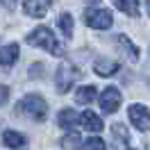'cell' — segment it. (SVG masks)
<instances>
[{
	"instance_id": "obj_1",
	"label": "cell",
	"mask_w": 150,
	"mask_h": 150,
	"mask_svg": "<svg viewBox=\"0 0 150 150\" xmlns=\"http://www.w3.org/2000/svg\"><path fill=\"white\" fill-rule=\"evenodd\" d=\"M28 43H30V46H37V48H43V50H48L50 55H57V57H62V55L66 52L64 46H62V43L55 39L52 30L46 28V25L32 30V32L28 34Z\"/></svg>"
},
{
	"instance_id": "obj_2",
	"label": "cell",
	"mask_w": 150,
	"mask_h": 150,
	"mask_svg": "<svg viewBox=\"0 0 150 150\" xmlns=\"http://www.w3.org/2000/svg\"><path fill=\"white\" fill-rule=\"evenodd\" d=\"M16 112L25 114L28 118H32V121H37V123H43L46 116H48V105L39 93H28L16 105Z\"/></svg>"
},
{
	"instance_id": "obj_3",
	"label": "cell",
	"mask_w": 150,
	"mask_h": 150,
	"mask_svg": "<svg viewBox=\"0 0 150 150\" xmlns=\"http://www.w3.org/2000/svg\"><path fill=\"white\" fill-rule=\"evenodd\" d=\"M80 75H82V73H80L73 64L64 62V64L57 68V73H55V86H57V91H59V93H68V91L73 89V84L80 80Z\"/></svg>"
},
{
	"instance_id": "obj_4",
	"label": "cell",
	"mask_w": 150,
	"mask_h": 150,
	"mask_svg": "<svg viewBox=\"0 0 150 150\" xmlns=\"http://www.w3.org/2000/svg\"><path fill=\"white\" fill-rule=\"evenodd\" d=\"M84 23L89 28H93V30H109L112 23H114V16H112V11H107V9H103V7L93 5V7L86 9Z\"/></svg>"
},
{
	"instance_id": "obj_5",
	"label": "cell",
	"mask_w": 150,
	"mask_h": 150,
	"mask_svg": "<svg viewBox=\"0 0 150 150\" xmlns=\"http://www.w3.org/2000/svg\"><path fill=\"white\" fill-rule=\"evenodd\" d=\"M127 118L132 121V125L139 132H146L150 127V109L141 103H134L127 107Z\"/></svg>"
},
{
	"instance_id": "obj_6",
	"label": "cell",
	"mask_w": 150,
	"mask_h": 150,
	"mask_svg": "<svg viewBox=\"0 0 150 150\" xmlns=\"http://www.w3.org/2000/svg\"><path fill=\"white\" fill-rule=\"evenodd\" d=\"M98 100H100V107H103L105 114H114L118 107H121L123 96H121V91H118L116 86H107L103 93L98 96Z\"/></svg>"
},
{
	"instance_id": "obj_7",
	"label": "cell",
	"mask_w": 150,
	"mask_h": 150,
	"mask_svg": "<svg viewBox=\"0 0 150 150\" xmlns=\"http://www.w3.org/2000/svg\"><path fill=\"white\" fill-rule=\"evenodd\" d=\"M77 118H80V125H82L86 132H93V134H98V132H103V127H105L103 118H100L98 114H93L91 109L82 112L80 116H77Z\"/></svg>"
},
{
	"instance_id": "obj_8",
	"label": "cell",
	"mask_w": 150,
	"mask_h": 150,
	"mask_svg": "<svg viewBox=\"0 0 150 150\" xmlns=\"http://www.w3.org/2000/svg\"><path fill=\"white\" fill-rule=\"evenodd\" d=\"M118 62L116 59H107V57H100V59H96V64H93V71L100 77H109V75H116L118 73Z\"/></svg>"
},
{
	"instance_id": "obj_9",
	"label": "cell",
	"mask_w": 150,
	"mask_h": 150,
	"mask_svg": "<svg viewBox=\"0 0 150 150\" xmlns=\"http://www.w3.org/2000/svg\"><path fill=\"white\" fill-rule=\"evenodd\" d=\"M18 52H21L18 43H7V46H2L0 48V66H5V68L14 66L16 59H18Z\"/></svg>"
},
{
	"instance_id": "obj_10",
	"label": "cell",
	"mask_w": 150,
	"mask_h": 150,
	"mask_svg": "<svg viewBox=\"0 0 150 150\" xmlns=\"http://www.w3.org/2000/svg\"><path fill=\"white\" fill-rule=\"evenodd\" d=\"M2 143L7 146V148H14V150H21L28 146V139H25V134H21L16 130H5L2 132Z\"/></svg>"
},
{
	"instance_id": "obj_11",
	"label": "cell",
	"mask_w": 150,
	"mask_h": 150,
	"mask_svg": "<svg viewBox=\"0 0 150 150\" xmlns=\"http://www.w3.org/2000/svg\"><path fill=\"white\" fill-rule=\"evenodd\" d=\"M50 5H52V2H48V0H39V2H23V11L28 14L30 18H43V16H46V11L50 9Z\"/></svg>"
},
{
	"instance_id": "obj_12",
	"label": "cell",
	"mask_w": 150,
	"mask_h": 150,
	"mask_svg": "<svg viewBox=\"0 0 150 150\" xmlns=\"http://www.w3.org/2000/svg\"><path fill=\"white\" fill-rule=\"evenodd\" d=\"M80 123V118H77V114H75V109H62V112L57 114V125L62 127V130H68V132H73V127Z\"/></svg>"
},
{
	"instance_id": "obj_13",
	"label": "cell",
	"mask_w": 150,
	"mask_h": 150,
	"mask_svg": "<svg viewBox=\"0 0 150 150\" xmlns=\"http://www.w3.org/2000/svg\"><path fill=\"white\" fill-rule=\"evenodd\" d=\"M98 98V89L93 84H84L75 91V103L77 105H91Z\"/></svg>"
},
{
	"instance_id": "obj_14",
	"label": "cell",
	"mask_w": 150,
	"mask_h": 150,
	"mask_svg": "<svg viewBox=\"0 0 150 150\" xmlns=\"http://www.w3.org/2000/svg\"><path fill=\"white\" fill-rule=\"evenodd\" d=\"M116 43H118V48L123 50V55L127 57L130 62H137V59H139V48L134 46L125 34H118V37H116Z\"/></svg>"
},
{
	"instance_id": "obj_15",
	"label": "cell",
	"mask_w": 150,
	"mask_h": 150,
	"mask_svg": "<svg viewBox=\"0 0 150 150\" xmlns=\"http://www.w3.org/2000/svg\"><path fill=\"white\" fill-rule=\"evenodd\" d=\"M59 143H62V148H64V150H82V143H84V141L80 139V134L73 130V132H66Z\"/></svg>"
},
{
	"instance_id": "obj_16",
	"label": "cell",
	"mask_w": 150,
	"mask_h": 150,
	"mask_svg": "<svg viewBox=\"0 0 150 150\" xmlns=\"http://www.w3.org/2000/svg\"><path fill=\"white\" fill-rule=\"evenodd\" d=\"M73 28H75L73 16H71L68 11H64V14L59 16V30L64 32V37H66V39H71V37H73Z\"/></svg>"
},
{
	"instance_id": "obj_17",
	"label": "cell",
	"mask_w": 150,
	"mask_h": 150,
	"mask_svg": "<svg viewBox=\"0 0 150 150\" xmlns=\"http://www.w3.org/2000/svg\"><path fill=\"white\" fill-rule=\"evenodd\" d=\"M112 134H114V139L118 141V143H130V132L125 130V125H123V123H114Z\"/></svg>"
},
{
	"instance_id": "obj_18",
	"label": "cell",
	"mask_w": 150,
	"mask_h": 150,
	"mask_svg": "<svg viewBox=\"0 0 150 150\" xmlns=\"http://www.w3.org/2000/svg\"><path fill=\"white\" fill-rule=\"evenodd\" d=\"M82 150H107V143L100 137H91L89 141L82 143Z\"/></svg>"
},
{
	"instance_id": "obj_19",
	"label": "cell",
	"mask_w": 150,
	"mask_h": 150,
	"mask_svg": "<svg viewBox=\"0 0 150 150\" xmlns=\"http://www.w3.org/2000/svg\"><path fill=\"white\" fill-rule=\"evenodd\" d=\"M116 9L125 11V14H130V16H139V2H116Z\"/></svg>"
},
{
	"instance_id": "obj_20",
	"label": "cell",
	"mask_w": 150,
	"mask_h": 150,
	"mask_svg": "<svg viewBox=\"0 0 150 150\" xmlns=\"http://www.w3.org/2000/svg\"><path fill=\"white\" fill-rule=\"evenodd\" d=\"M7 98H9V86H5V84H0V107L7 103Z\"/></svg>"
},
{
	"instance_id": "obj_21",
	"label": "cell",
	"mask_w": 150,
	"mask_h": 150,
	"mask_svg": "<svg viewBox=\"0 0 150 150\" xmlns=\"http://www.w3.org/2000/svg\"><path fill=\"white\" fill-rule=\"evenodd\" d=\"M41 71H43V64H32L30 66V75H32V77H41Z\"/></svg>"
},
{
	"instance_id": "obj_22",
	"label": "cell",
	"mask_w": 150,
	"mask_h": 150,
	"mask_svg": "<svg viewBox=\"0 0 150 150\" xmlns=\"http://www.w3.org/2000/svg\"><path fill=\"white\" fill-rule=\"evenodd\" d=\"M146 7H148V11H150V2H148V5H146Z\"/></svg>"
},
{
	"instance_id": "obj_23",
	"label": "cell",
	"mask_w": 150,
	"mask_h": 150,
	"mask_svg": "<svg viewBox=\"0 0 150 150\" xmlns=\"http://www.w3.org/2000/svg\"><path fill=\"white\" fill-rule=\"evenodd\" d=\"M127 150H132V148H127Z\"/></svg>"
}]
</instances>
